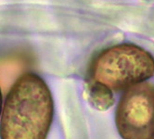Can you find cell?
I'll list each match as a JSON object with an SVG mask.
<instances>
[{
    "mask_svg": "<svg viewBox=\"0 0 154 139\" xmlns=\"http://www.w3.org/2000/svg\"><path fill=\"white\" fill-rule=\"evenodd\" d=\"M54 117V102L47 83L25 72L8 93L0 117V139H47Z\"/></svg>",
    "mask_w": 154,
    "mask_h": 139,
    "instance_id": "obj_1",
    "label": "cell"
},
{
    "mask_svg": "<svg viewBox=\"0 0 154 139\" xmlns=\"http://www.w3.org/2000/svg\"><path fill=\"white\" fill-rule=\"evenodd\" d=\"M154 75V58L137 45L121 44L101 51L91 63L89 81L111 92L128 89Z\"/></svg>",
    "mask_w": 154,
    "mask_h": 139,
    "instance_id": "obj_2",
    "label": "cell"
},
{
    "mask_svg": "<svg viewBox=\"0 0 154 139\" xmlns=\"http://www.w3.org/2000/svg\"><path fill=\"white\" fill-rule=\"evenodd\" d=\"M115 122L123 139H154V85L144 82L126 89Z\"/></svg>",
    "mask_w": 154,
    "mask_h": 139,
    "instance_id": "obj_3",
    "label": "cell"
},
{
    "mask_svg": "<svg viewBox=\"0 0 154 139\" xmlns=\"http://www.w3.org/2000/svg\"><path fill=\"white\" fill-rule=\"evenodd\" d=\"M87 92V98L94 108L100 110L109 109L114 103L112 92L94 83H89Z\"/></svg>",
    "mask_w": 154,
    "mask_h": 139,
    "instance_id": "obj_4",
    "label": "cell"
},
{
    "mask_svg": "<svg viewBox=\"0 0 154 139\" xmlns=\"http://www.w3.org/2000/svg\"><path fill=\"white\" fill-rule=\"evenodd\" d=\"M2 110H3V95H2L1 88H0V117H1Z\"/></svg>",
    "mask_w": 154,
    "mask_h": 139,
    "instance_id": "obj_5",
    "label": "cell"
}]
</instances>
